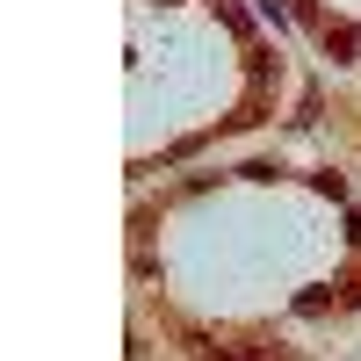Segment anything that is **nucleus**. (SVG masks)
I'll return each mask as SVG.
<instances>
[{"label":"nucleus","instance_id":"f257e3e1","mask_svg":"<svg viewBox=\"0 0 361 361\" xmlns=\"http://www.w3.org/2000/svg\"><path fill=\"white\" fill-rule=\"evenodd\" d=\"M340 304H361V275H347V282H340Z\"/></svg>","mask_w":361,"mask_h":361}]
</instances>
